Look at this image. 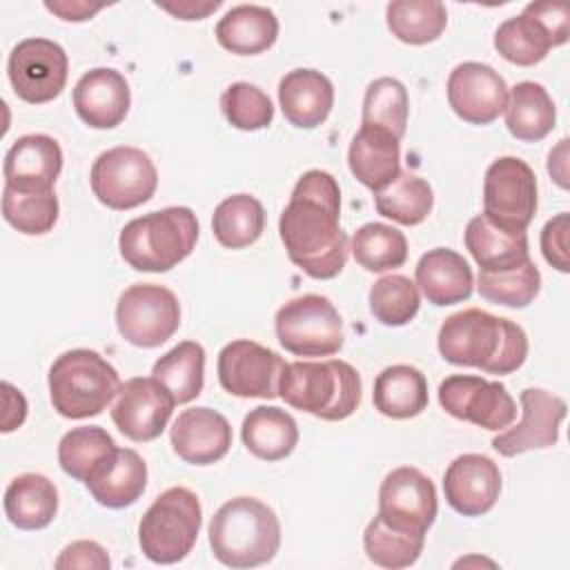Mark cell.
<instances>
[{"mask_svg":"<svg viewBox=\"0 0 570 570\" xmlns=\"http://www.w3.org/2000/svg\"><path fill=\"white\" fill-rule=\"evenodd\" d=\"M566 149H568V138L559 140V145L548 156V171L554 178V183L563 189L568 187V163H566L568 151Z\"/></svg>","mask_w":570,"mask_h":570,"instance_id":"51","label":"cell"},{"mask_svg":"<svg viewBox=\"0 0 570 570\" xmlns=\"http://www.w3.org/2000/svg\"><path fill=\"white\" fill-rule=\"evenodd\" d=\"M116 327L136 347H158L180 327V303L165 285L136 283L118 298Z\"/></svg>","mask_w":570,"mask_h":570,"instance_id":"11","label":"cell"},{"mask_svg":"<svg viewBox=\"0 0 570 570\" xmlns=\"http://www.w3.org/2000/svg\"><path fill=\"white\" fill-rule=\"evenodd\" d=\"M285 361L274 350L238 338L218 354V381L225 392L240 399H276Z\"/></svg>","mask_w":570,"mask_h":570,"instance_id":"15","label":"cell"},{"mask_svg":"<svg viewBox=\"0 0 570 570\" xmlns=\"http://www.w3.org/2000/svg\"><path fill=\"white\" fill-rule=\"evenodd\" d=\"M151 376L158 379L176 399V403H189L203 392L205 383V350L196 341H183L165 352L151 367Z\"/></svg>","mask_w":570,"mask_h":570,"instance_id":"35","label":"cell"},{"mask_svg":"<svg viewBox=\"0 0 570 570\" xmlns=\"http://www.w3.org/2000/svg\"><path fill=\"white\" fill-rule=\"evenodd\" d=\"M131 105L127 78L109 67H96L80 76L73 87V109L91 129L118 127Z\"/></svg>","mask_w":570,"mask_h":570,"instance_id":"23","label":"cell"},{"mask_svg":"<svg viewBox=\"0 0 570 570\" xmlns=\"http://www.w3.org/2000/svg\"><path fill=\"white\" fill-rule=\"evenodd\" d=\"M94 196L109 209L125 212L147 203L158 187V169L149 154L120 145L102 151L89 174Z\"/></svg>","mask_w":570,"mask_h":570,"instance_id":"9","label":"cell"},{"mask_svg":"<svg viewBox=\"0 0 570 570\" xmlns=\"http://www.w3.org/2000/svg\"><path fill=\"white\" fill-rule=\"evenodd\" d=\"M278 102L289 125L314 129L323 125L332 111L334 85L316 69H292L278 82Z\"/></svg>","mask_w":570,"mask_h":570,"instance_id":"24","label":"cell"},{"mask_svg":"<svg viewBox=\"0 0 570 570\" xmlns=\"http://www.w3.org/2000/svg\"><path fill=\"white\" fill-rule=\"evenodd\" d=\"M207 534L214 557L229 568L263 566L272 561L281 548L276 512L254 497L225 501L214 512Z\"/></svg>","mask_w":570,"mask_h":570,"instance_id":"3","label":"cell"},{"mask_svg":"<svg viewBox=\"0 0 570 570\" xmlns=\"http://www.w3.org/2000/svg\"><path fill=\"white\" fill-rule=\"evenodd\" d=\"M374 407L387 419H412L428 407V381L414 365H390L374 379Z\"/></svg>","mask_w":570,"mask_h":570,"instance_id":"33","label":"cell"},{"mask_svg":"<svg viewBox=\"0 0 570 570\" xmlns=\"http://www.w3.org/2000/svg\"><path fill=\"white\" fill-rule=\"evenodd\" d=\"M4 220L27 236L47 234L58 220V196L53 191L27 194L4 185L2 189Z\"/></svg>","mask_w":570,"mask_h":570,"instance_id":"44","label":"cell"},{"mask_svg":"<svg viewBox=\"0 0 570 570\" xmlns=\"http://www.w3.org/2000/svg\"><path fill=\"white\" fill-rule=\"evenodd\" d=\"M176 399L154 376H134L125 381L111 405V421L136 443L158 439L174 412Z\"/></svg>","mask_w":570,"mask_h":570,"instance_id":"16","label":"cell"},{"mask_svg":"<svg viewBox=\"0 0 570 570\" xmlns=\"http://www.w3.org/2000/svg\"><path fill=\"white\" fill-rule=\"evenodd\" d=\"M483 214L505 227L525 229L537 214V176L517 156H501L483 178Z\"/></svg>","mask_w":570,"mask_h":570,"instance_id":"14","label":"cell"},{"mask_svg":"<svg viewBox=\"0 0 570 570\" xmlns=\"http://www.w3.org/2000/svg\"><path fill=\"white\" fill-rule=\"evenodd\" d=\"M401 140L381 127L361 125L347 149L352 176L372 191L383 189L401 174Z\"/></svg>","mask_w":570,"mask_h":570,"instance_id":"28","label":"cell"},{"mask_svg":"<svg viewBox=\"0 0 570 570\" xmlns=\"http://www.w3.org/2000/svg\"><path fill=\"white\" fill-rule=\"evenodd\" d=\"M443 494L448 505L463 517L490 512L501 494L499 465L485 454H461L443 474Z\"/></svg>","mask_w":570,"mask_h":570,"instance_id":"20","label":"cell"},{"mask_svg":"<svg viewBox=\"0 0 570 570\" xmlns=\"http://www.w3.org/2000/svg\"><path fill=\"white\" fill-rule=\"evenodd\" d=\"M158 7L180 20H203L205 16L216 11L220 7V2L218 0L216 2H178V4H167V2L160 4L158 2Z\"/></svg>","mask_w":570,"mask_h":570,"instance_id":"50","label":"cell"},{"mask_svg":"<svg viewBox=\"0 0 570 570\" xmlns=\"http://www.w3.org/2000/svg\"><path fill=\"white\" fill-rule=\"evenodd\" d=\"M278 38V18L261 4L232 7L216 24V40L236 56H256L267 51Z\"/></svg>","mask_w":570,"mask_h":570,"instance_id":"29","label":"cell"},{"mask_svg":"<svg viewBox=\"0 0 570 570\" xmlns=\"http://www.w3.org/2000/svg\"><path fill=\"white\" fill-rule=\"evenodd\" d=\"M240 439L256 459L281 461L294 452L298 425L289 412L276 405H258L243 419Z\"/></svg>","mask_w":570,"mask_h":570,"instance_id":"31","label":"cell"},{"mask_svg":"<svg viewBox=\"0 0 570 570\" xmlns=\"http://www.w3.org/2000/svg\"><path fill=\"white\" fill-rule=\"evenodd\" d=\"M341 189L323 169L305 171L292 189L278 218V234L289 261L316 281L338 276L347 263L350 243L338 225Z\"/></svg>","mask_w":570,"mask_h":570,"instance_id":"1","label":"cell"},{"mask_svg":"<svg viewBox=\"0 0 570 570\" xmlns=\"http://www.w3.org/2000/svg\"><path fill=\"white\" fill-rule=\"evenodd\" d=\"M476 287L485 301L521 309L537 298L541 289V274L532 258H528L525 263L512 269L479 272Z\"/></svg>","mask_w":570,"mask_h":570,"instance_id":"42","label":"cell"},{"mask_svg":"<svg viewBox=\"0 0 570 570\" xmlns=\"http://www.w3.org/2000/svg\"><path fill=\"white\" fill-rule=\"evenodd\" d=\"M116 441L100 425H82L69 430L58 443V463L65 474L82 481L111 454Z\"/></svg>","mask_w":570,"mask_h":570,"instance_id":"39","label":"cell"},{"mask_svg":"<svg viewBox=\"0 0 570 570\" xmlns=\"http://www.w3.org/2000/svg\"><path fill=\"white\" fill-rule=\"evenodd\" d=\"M265 229V209L252 194H234L220 200L212 216L214 238L227 249L254 245Z\"/></svg>","mask_w":570,"mask_h":570,"instance_id":"34","label":"cell"},{"mask_svg":"<svg viewBox=\"0 0 570 570\" xmlns=\"http://www.w3.org/2000/svg\"><path fill=\"white\" fill-rule=\"evenodd\" d=\"M370 312L372 316L387 325V327H401L407 325L421 305L419 287L403 274H387L379 278L367 294Z\"/></svg>","mask_w":570,"mask_h":570,"instance_id":"43","label":"cell"},{"mask_svg":"<svg viewBox=\"0 0 570 570\" xmlns=\"http://www.w3.org/2000/svg\"><path fill=\"white\" fill-rule=\"evenodd\" d=\"M439 403L450 416L492 432L505 430L517 416V403L508 387L474 374H452L443 379L439 385Z\"/></svg>","mask_w":570,"mask_h":570,"instance_id":"13","label":"cell"},{"mask_svg":"<svg viewBox=\"0 0 570 570\" xmlns=\"http://www.w3.org/2000/svg\"><path fill=\"white\" fill-rule=\"evenodd\" d=\"M505 127L523 142L543 140L557 122V109L543 85L523 80L508 91Z\"/></svg>","mask_w":570,"mask_h":570,"instance_id":"32","label":"cell"},{"mask_svg":"<svg viewBox=\"0 0 570 570\" xmlns=\"http://www.w3.org/2000/svg\"><path fill=\"white\" fill-rule=\"evenodd\" d=\"M45 7L60 16L67 22H82L89 20L94 13H98L105 4H89V2H45Z\"/></svg>","mask_w":570,"mask_h":570,"instance_id":"49","label":"cell"},{"mask_svg":"<svg viewBox=\"0 0 570 570\" xmlns=\"http://www.w3.org/2000/svg\"><path fill=\"white\" fill-rule=\"evenodd\" d=\"M120 385L116 367L87 347L60 354L49 367V399L65 419L98 416L114 401Z\"/></svg>","mask_w":570,"mask_h":570,"instance_id":"6","label":"cell"},{"mask_svg":"<svg viewBox=\"0 0 570 570\" xmlns=\"http://www.w3.org/2000/svg\"><path fill=\"white\" fill-rule=\"evenodd\" d=\"M374 207L381 216L412 227L430 216L434 191L425 178L401 171L390 185L374 191Z\"/></svg>","mask_w":570,"mask_h":570,"instance_id":"37","label":"cell"},{"mask_svg":"<svg viewBox=\"0 0 570 570\" xmlns=\"http://www.w3.org/2000/svg\"><path fill=\"white\" fill-rule=\"evenodd\" d=\"M448 102L452 111L470 125L494 122L508 102L503 76L485 62H461L448 76Z\"/></svg>","mask_w":570,"mask_h":570,"instance_id":"19","label":"cell"},{"mask_svg":"<svg viewBox=\"0 0 570 570\" xmlns=\"http://www.w3.org/2000/svg\"><path fill=\"white\" fill-rule=\"evenodd\" d=\"M225 120L240 131H258L272 125L274 105L269 96L249 82H234L220 96Z\"/></svg>","mask_w":570,"mask_h":570,"instance_id":"45","label":"cell"},{"mask_svg":"<svg viewBox=\"0 0 570 570\" xmlns=\"http://www.w3.org/2000/svg\"><path fill=\"white\" fill-rule=\"evenodd\" d=\"M416 287L428 303L445 307L463 303L472 296L474 276L468 261L448 247H434L425 252L414 269Z\"/></svg>","mask_w":570,"mask_h":570,"instance_id":"27","label":"cell"},{"mask_svg":"<svg viewBox=\"0 0 570 570\" xmlns=\"http://www.w3.org/2000/svg\"><path fill=\"white\" fill-rule=\"evenodd\" d=\"M436 488L419 468L401 465L385 474L379 488L376 514L381 519L396 528L425 534L436 519Z\"/></svg>","mask_w":570,"mask_h":570,"instance_id":"17","label":"cell"},{"mask_svg":"<svg viewBox=\"0 0 570 570\" xmlns=\"http://www.w3.org/2000/svg\"><path fill=\"white\" fill-rule=\"evenodd\" d=\"M2 399H4V412H2V432L9 434L16 428H20L27 419V401L18 387H13L9 381H2Z\"/></svg>","mask_w":570,"mask_h":570,"instance_id":"48","label":"cell"},{"mask_svg":"<svg viewBox=\"0 0 570 570\" xmlns=\"http://www.w3.org/2000/svg\"><path fill=\"white\" fill-rule=\"evenodd\" d=\"M85 485L105 508L120 510L134 505L147 488V463L136 450L116 448V452L85 479Z\"/></svg>","mask_w":570,"mask_h":570,"instance_id":"25","label":"cell"},{"mask_svg":"<svg viewBox=\"0 0 570 570\" xmlns=\"http://www.w3.org/2000/svg\"><path fill=\"white\" fill-rule=\"evenodd\" d=\"M4 514L20 530H42L58 512V490L51 479L24 472L9 481L4 490Z\"/></svg>","mask_w":570,"mask_h":570,"instance_id":"30","label":"cell"},{"mask_svg":"<svg viewBox=\"0 0 570 570\" xmlns=\"http://www.w3.org/2000/svg\"><path fill=\"white\" fill-rule=\"evenodd\" d=\"M278 343L296 356H332L343 347V321L327 296L303 294L276 312Z\"/></svg>","mask_w":570,"mask_h":570,"instance_id":"8","label":"cell"},{"mask_svg":"<svg viewBox=\"0 0 570 570\" xmlns=\"http://www.w3.org/2000/svg\"><path fill=\"white\" fill-rule=\"evenodd\" d=\"M169 441L174 452L191 465H209L220 461L232 448L229 421L212 407H189L178 414L171 425Z\"/></svg>","mask_w":570,"mask_h":570,"instance_id":"22","label":"cell"},{"mask_svg":"<svg viewBox=\"0 0 570 570\" xmlns=\"http://www.w3.org/2000/svg\"><path fill=\"white\" fill-rule=\"evenodd\" d=\"M196 240V214L176 205L129 220L118 236V249L136 272H169L194 252Z\"/></svg>","mask_w":570,"mask_h":570,"instance_id":"5","label":"cell"},{"mask_svg":"<svg viewBox=\"0 0 570 570\" xmlns=\"http://www.w3.org/2000/svg\"><path fill=\"white\" fill-rule=\"evenodd\" d=\"M385 22L396 40L428 45L445 31L448 11L439 0H394L385 9Z\"/></svg>","mask_w":570,"mask_h":570,"instance_id":"36","label":"cell"},{"mask_svg":"<svg viewBox=\"0 0 570 570\" xmlns=\"http://www.w3.org/2000/svg\"><path fill=\"white\" fill-rule=\"evenodd\" d=\"M436 345L448 363L476 367L485 374H510L528 356L523 327L479 307L448 316L439 327Z\"/></svg>","mask_w":570,"mask_h":570,"instance_id":"2","label":"cell"},{"mask_svg":"<svg viewBox=\"0 0 570 570\" xmlns=\"http://www.w3.org/2000/svg\"><path fill=\"white\" fill-rule=\"evenodd\" d=\"M278 396L294 410L323 421H343L361 405V374L341 358L287 363Z\"/></svg>","mask_w":570,"mask_h":570,"instance_id":"4","label":"cell"},{"mask_svg":"<svg viewBox=\"0 0 570 570\" xmlns=\"http://www.w3.org/2000/svg\"><path fill=\"white\" fill-rule=\"evenodd\" d=\"M354 261L367 272H390L407 261V238L392 225L365 223L352 236Z\"/></svg>","mask_w":570,"mask_h":570,"instance_id":"41","label":"cell"},{"mask_svg":"<svg viewBox=\"0 0 570 570\" xmlns=\"http://www.w3.org/2000/svg\"><path fill=\"white\" fill-rule=\"evenodd\" d=\"M519 401L521 421L510 430H501L492 439V448L501 456L552 448L559 441V425L568 412L566 401L541 387H525Z\"/></svg>","mask_w":570,"mask_h":570,"instance_id":"18","label":"cell"},{"mask_svg":"<svg viewBox=\"0 0 570 570\" xmlns=\"http://www.w3.org/2000/svg\"><path fill=\"white\" fill-rule=\"evenodd\" d=\"M203 508L198 497L183 485L160 492L138 523V543L154 563L183 561L200 532Z\"/></svg>","mask_w":570,"mask_h":570,"instance_id":"7","label":"cell"},{"mask_svg":"<svg viewBox=\"0 0 570 570\" xmlns=\"http://www.w3.org/2000/svg\"><path fill=\"white\" fill-rule=\"evenodd\" d=\"M111 561L105 552V548L96 541H73L71 546H67L60 557L56 559V568H96V570H105L109 568Z\"/></svg>","mask_w":570,"mask_h":570,"instance_id":"47","label":"cell"},{"mask_svg":"<svg viewBox=\"0 0 570 570\" xmlns=\"http://www.w3.org/2000/svg\"><path fill=\"white\" fill-rule=\"evenodd\" d=\"M568 7L561 2H530L523 13L499 24L494 49L512 65L532 67L568 40Z\"/></svg>","mask_w":570,"mask_h":570,"instance_id":"10","label":"cell"},{"mask_svg":"<svg viewBox=\"0 0 570 570\" xmlns=\"http://www.w3.org/2000/svg\"><path fill=\"white\" fill-rule=\"evenodd\" d=\"M568 214L561 212L550 218L541 229V252L543 258L559 272L570 269L568 261Z\"/></svg>","mask_w":570,"mask_h":570,"instance_id":"46","label":"cell"},{"mask_svg":"<svg viewBox=\"0 0 570 570\" xmlns=\"http://www.w3.org/2000/svg\"><path fill=\"white\" fill-rule=\"evenodd\" d=\"M7 73L20 100L29 105H45L62 94L69 73V58L53 40L27 38L11 49Z\"/></svg>","mask_w":570,"mask_h":570,"instance_id":"12","label":"cell"},{"mask_svg":"<svg viewBox=\"0 0 570 570\" xmlns=\"http://www.w3.org/2000/svg\"><path fill=\"white\" fill-rule=\"evenodd\" d=\"M465 563H488V566H494L492 561H488V559H479V557H470V559H461V561H456L454 566H465Z\"/></svg>","mask_w":570,"mask_h":570,"instance_id":"52","label":"cell"},{"mask_svg":"<svg viewBox=\"0 0 570 570\" xmlns=\"http://www.w3.org/2000/svg\"><path fill=\"white\" fill-rule=\"evenodd\" d=\"M62 171V149L47 134L20 136L7 151L2 174L4 185L16 191L42 194L53 191Z\"/></svg>","mask_w":570,"mask_h":570,"instance_id":"21","label":"cell"},{"mask_svg":"<svg viewBox=\"0 0 570 570\" xmlns=\"http://www.w3.org/2000/svg\"><path fill=\"white\" fill-rule=\"evenodd\" d=\"M465 249L479 265V272L512 269L530 258L525 229L505 227L485 214L470 218L463 234Z\"/></svg>","mask_w":570,"mask_h":570,"instance_id":"26","label":"cell"},{"mask_svg":"<svg viewBox=\"0 0 570 570\" xmlns=\"http://www.w3.org/2000/svg\"><path fill=\"white\" fill-rule=\"evenodd\" d=\"M423 546H425L423 532L396 528L385 519H381L379 514L367 523L363 532V548L367 559L374 566L390 568V570L407 568L416 563V559L423 552Z\"/></svg>","mask_w":570,"mask_h":570,"instance_id":"38","label":"cell"},{"mask_svg":"<svg viewBox=\"0 0 570 570\" xmlns=\"http://www.w3.org/2000/svg\"><path fill=\"white\" fill-rule=\"evenodd\" d=\"M407 116H410V98L401 80L383 76L367 85L363 96L361 125L381 127L401 140L407 127Z\"/></svg>","mask_w":570,"mask_h":570,"instance_id":"40","label":"cell"}]
</instances>
